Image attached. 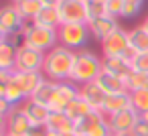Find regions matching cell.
Masks as SVG:
<instances>
[{"label": "cell", "instance_id": "cell-27", "mask_svg": "<svg viewBox=\"0 0 148 136\" xmlns=\"http://www.w3.org/2000/svg\"><path fill=\"white\" fill-rule=\"evenodd\" d=\"M55 85H57V81L45 79V81L39 85V89L33 93V100L49 108V104H51V100H53V93H55Z\"/></svg>", "mask_w": 148, "mask_h": 136}, {"label": "cell", "instance_id": "cell-11", "mask_svg": "<svg viewBox=\"0 0 148 136\" xmlns=\"http://www.w3.org/2000/svg\"><path fill=\"white\" fill-rule=\"evenodd\" d=\"M59 16H61V25L67 23H87V4L81 0H63L57 6Z\"/></svg>", "mask_w": 148, "mask_h": 136}, {"label": "cell", "instance_id": "cell-1", "mask_svg": "<svg viewBox=\"0 0 148 136\" xmlns=\"http://www.w3.org/2000/svg\"><path fill=\"white\" fill-rule=\"evenodd\" d=\"M75 63V51L57 45L45 55V65H43V75L51 81H67L71 77Z\"/></svg>", "mask_w": 148, "mask_h": 136}, {"label": "cell", "instance_id": "cell-37", "mask_svg": "<svg viewBox=\"0 0 148 136\" xmlns=\"http://www.w3.org/2000/svg\"><path fill=\"white\" fill-rule=\"evenodd\" d=\"M140 25H142V27H144V29H146V31H148V14H146V16H144V21H142V23H140Z\"/></svg>", "mask_w": 148, "mask_h": 136}, {"label": "cell", "instance_id": "cell-35", "mask_svg": "<svg viewBox=\"0 0 148 136\" xmlns=\"http://www.w3.org/2000/svg\"><path fill=\"white\" fill-rule=\"evenodd\" d=\"M43 2H45V6H59L63 0H43Z\"/></svg>", "mask_w": 148, "mask_h": 136}, {"label": "cell", "instance_id": "cell-30", "mask_svg": "<svg viewBox=\"0 0 148 136\" xmlns=\"http://www.w3.org/2000/svg\"><path fill=\"white\" fill-rule=\"evenodd\" d=\"M142 8H144V2H140V0H126L122 19H136L142 12Z\"/></svg>", "mask_w": 148, "mask_h": 136}, {"label": "cell", "instance_id": "cell-2", "mask_svg": "<svg viewBox=\"0 0 148 136\" xmlns=\"http://www.w3.org/2000/svg\"><path fill=\"white\" fill-rule=\"evenodd\" d=\"M101 71H103V57H97L89 49H81V51H75V63H73L69 81L81 87L89 81H95Z\"/></svg>", "mask_w": 148, "mask_h": 136}, {"label": "cell", "instance_id": "cell-36", "mask_svg": "<svg viewBox=\"0 0 148 136\" xmlns=\"http://www.w3.org/2000/svg\"><path fill=\"white\" fill-rule=\"evenodd\" d=\"M45 136H63V134H59V132H55V130H47Z\"/></svg>", "mask_w": 148, "mask_h": 136}, {"label": "cell", "instance_id": "cell-21", "mask_svg": "<svg viewBox=\"0 0 148 136\" xmlns=\"http://www.w3.org/2000/svg\"><path fill=\"white\" fill-rule=\"evenodd\" d=\"M16 53L18 45L10 43L8 39H0V69H14L16 67Z\"/></svg>", "mask_w": 148, "mask_h": 136}, {"label": "cell", "instance_id": "cell-40", "mask_svg": "<svg viewBox=\"0 0 148 136\" xmlns=\"http://www.w3.org/2000/svg\"><path fill=\"white\" fill-rule=\"evenodd\" d=\"M63 136H79L77 132H69V134H63Z\"/></svg>", "mask_w": 148, "mask_h": 136}, {"label": "cell", "instance_id": "cell-6", "mask_svg": "<svg viewBox=\"0 0 148 136\" xmlns=\"http://www.w3.org/2000/svg\"><path fill=\"white\" fill-rule=\"evenodd\" d=\"M35 126L31 124V120L27 118V114L23 112L21 106L12 108V112L8 116L2 118V132L4 134H12V136H29L31 130Z\"/></svg>", "mask_w": 148, "mask_h": 136}, {"label": "cell", "instance_id": "cell-24", "mask_svg": "<svg viewBox=\"0 0 148 136\" xmlns=\"http://www.w3.org/2000/svg\"><path fill=\"white\" fill-rule=\"evenodd\" d=\"M10 4H14V8L21 12V16L25 21H35V16L43 10L45 2L43 0H12Z\"/></svg>", "mask_w": 148, "mask_h": 136}, {"label": "cell", "instance_id": "cell-23", "mask_svg": "<svg viewBox=\"0 0 148 136\" xmlns=\"http://www.w3.org/2000/svg\"><path fill=\"white\" fill-rule=\"evenodd\" d=\"M35 25H39V27H45V29H59L61 27V16H59V10H57V6H43V10L35 16V21H33Z\"/></svg>", "mask_w": 148, "mask_h": 136}, {"label": "cell", "instance_id": "cell-29", "mask_svg": "<svg viewBox=\"0 0 148 136\" xmlns=\"http://www.w3.org/2000/svg\"><path fill=\"white\" fill-rule=\"evenodd\" d=\"M132 98V108L142 116L144 112H148V89H138V91H130Z\"/></svg>", "mask_w": 148, "mask_h": 136}, {"label": "cell", "instance_id": "cell-20", "mask_svg": "<svg viewBox=\"0 0 148 136\" xmlns=\"http://www.w3.org/2000/svg\"><path fill=\"white\" fill-rule=\"evenodd\" d=\"M45 128L47 130H55L59 134H69V132H75V122L65 112H51Z\"/></svg>", "mask_w": 148, "mask_h": 136}, {"label": "cell", "instance_id": "cell-17", "mask_svg": "<svg viewBox=\"0 0 148 136\" xmlns=\"http://www.w3.org/2000/svg\"><path fill=\"white\" fill-rule=\"evenodd\" d=\"M103 71L114 73L118 77H122V79H128L130 73L134 71V67H132V61L128 57H124V55H120V57H103Z\"/></svg>", "mask_w": 148, "mask_h": 136}, {"label": "cell", "instance_id": "cell-16", "mask_svg": "<svg viewBox=\"0 0 148 136\" xmlns=\"http://www.w3.org/2000/svg\"><path fill=\"white\" fill-rule=\"evenodd\" d=\"M79 95L93 108V110H103V104H106V98L108 93L101 89V85L97 81H89L85 85L79 87Z\"/></svg>", "mask_w": 148, "mask_h": 136}, {"label": "cell", "instance_id": "cell-10", "mask_svg": "<svg viewBox=\"0 0 148 136\" xmlns=\"http://www.w3.org/2000/svg\"><path fill=\"white\" fill-rule=\"evenodd\" d=\"M45 55L43 51H37L33 47L21 45L16 53V71H43L45 65Z\"/></svg>", "mask_w": 148, "mask_h": 136}, {"label": "cell", "instance_id": "cell-38", "mask_svg": "<svg viewBox=\"0 0 148 136\" xmlns=\"http://www.w3.org/2000/svg\"><path fill=\"white\" fill-rule=\"evenodd\" d=\"M110 136H134V134H132V132H130V134H118V132H112Z\"/></svg>", "mask_w": 148, "mask_h": 136}, {"label": "cell", "instance_id": "cell-22", "mask_svg": "<svg viewBox=\"0 0 148 136\" xmlns=\"http://www.w3.org/2000/svg\"><path fill=\"white\" fill-rule=\"evenodd\" d=\"M128 41H130V49L134 53H146L148 51V31L142 25H136L128 31Z\"/></svg>", "mask_w": 148, "mask_h": 136}, {"label": "cell", "instance_id": "cell-42", "mask_svg": "<svg viewBox=\"0 0 148 136\" xmlns=\"http://www.w3.org/2000/svg\"><path fill=\"white\" fill-rule=\"evenodd\" d=\"M140 2H146V0H140Z\"/></svg>", "mask_w": 148, "mask_h": 136}, {"label": "cell", "instance_id": "cell-15", "mask_svg": "<svg viewBox=\"0 0 148 136\" xmlns=\"http://www.w3.org/2000/svg\"><path fill=\"white\" fill-rule=\"evenodd\" d=\"M21 108H23V112L27 114V118L31 120L33 126H47V120L51 116V110L47 106H43V104L35 102L33 98H29V100L23 102Z\"/></svg>", "mask_w": 148, "mask_h": 136}, {"label": "cell", "instance_id": "cell-41", "mask_svg": "<svg viewBox=\"0 0 148 136\" xmlns=\"http://www.w3.org/2000/svg\"><path fill=\"white\" fill-rule=\"evenodd\" d=\"M2 136H12V134H4V132H2Z\"/></svg>", "mask_w": 148, "mask_h": 136}, {"label": "cell", "instance_id": "cell-31", "mask_svg": "<svg viewBox=\"0 0 148 136\" xmlns=\"http://www.w3.org/2000/svg\"><path fill=\"white\" fill-rule=\"evenodd\" d=\"M124 6H126V0H108V4H106L108 16H112V19H122Z\"/></svg>", "mask_w": 148, "mask_h": 136}, {"label": "cell", "instance_id": "cell-3", "mask_svg": "<svg viewBox=\"0 0 148 136\" xmlns=\"http://www.w3.org/2000/svg\"><path fill=\"white\" fill-rule=\"evenodd\" d=\"M23 45L27 47H33L37 51H43V53H49L51 49H55L59 45V35L55 29H45V27H39L35 25L33 21H27L23 33Z\"/></svg>", "mask_w": 148, "mask_h": 136}, {"label": "cell", "instance_id": "cell-7", "mask_svg": "<svg viewBox=\"0 0 148 136\" xmlns=\"http://www.w3.org/2000/svg\"><path fill=\"white\" fill-rule=\"evenodd\" d=\"M25 25H27V21L21 16V12L14 8V4H6L0 10V39L21 35Z\"/></svg>", "mask_w": 148, "mask_h": 136}, {"label": "cell", "instance_id": "cell-5", "mask_svg": "<svg viewBox=\"0 0 148 136\" xmlns=\"http://www.w3.org/2000/svg\"><path fill=\"white\" fill-rule=\"evenodd\" d=\"M75 132L79 136H110L112 128H110L108 116L101 110H93L91 114L75 122Z\"/></svg>", "mask_w": 148, "mask_h": 136}, {"label": "cell", "instance_id": "cell-34", "mask_svg": "<svg viewBox=\"0 0 148 136\" xmlns=\"http://www.w3.org/2000/svg\"><path fill=\"white\" fill-rule=\"evenodd\" d=\"M132 134H134V136H148V122L140 118V120H138V124L134 126Z\"/></svg>", "mask_w": 148, "mask_h": 136}, {"label": "cell", "instance_id": "cell-28", "mask_svg": "<svg viewBox=\"0 0 148 136\" xmlns=\"http://www.w3.org/2000/svg\"><path fill=\"white\" fill-rule=\"evenodd\" d=\"M128 91H138V89H148V73L142 71H132L130 77L126 79Z\"/></svg>", "mask_w": 148, "mask_h": 136}, {"label": "cell", "instance_id": "cell-12", "mask_svg": "<svg viewBox=\"0 0 148 136\" xmlns=\"http://www.w3.org/2000/svg\"><path fill=\"white\" fill-rule=\"evenodd\" d=\"M138 120H140V114L134 108H128L124 112H118L114 116H108V122H110L112 132H118V134H130L134 130V126L138 124Z\"/></svg>", "mask_w": 148, "mask_h": 136}, {"label": "cell", "instance_id": "cell-8", "mask_svg": "<svg viewBox=\"0 0 148 136\" xmlns=\"http://www.w3.org/2000/svg\"><path fill=\"white\" fill-rule=\"evenodd\" d=\"M130 49V41H128V31L126 29H116L112 35H108L101 43H99V51L101 57H120L126 55V51Z\"/></svg>", "mask_w": 148, "mask_h": 136}, {"label": "cell", "instance_id": "cell-43", "mask_svg": "<svg viewBox=\"0 0 148 136\" xmlns=\"http://www.w3.org/2000/svg\"><path fill=\"white\" fill-rule=\"evenodd\" d=\"M81 2H87V0H81Z\"/></svg>", "mask_w": 148, "mask_h": 136}, {"label": "cell", "instance_id": "cell-32", "mask_svg": "<svg viewBox=\"0 0 148 136\" xmlns=\"http://www.w3.org/2000/svg\"><path fill=\"white\" fill-rule=\"evenodd\" d=\"M87 19L93 21V19H99V16H108V10H106V4H97V2H91L87 0ZM87 21V23H89Z\"/></svg>", "mask_w": 148, "mask_h": 136}, {"label": "cell", "instance_id": "cell-4", "mask_svg": "<svg viewBox=\"0 0 148 136\" xmlns=\"http://www.w3.org/2000/svg\"><path fill=\"white\" fill-rule=\"evenodd\" d=\"M57 35H59V45H63V47H67L71 51L85 49L87 41L91 39L87 23H67V25H61L57 29Z\"/></svg>", "mask_w": 148, "mask_h": 136}, {"label": "cell", "instance_id": "cell-9", "mask_svg": "<svg viewBox=\"0 0 148 136\" xmlns=\"http://www.w3.org/2000/svg\"><path fill=\"white\" fill-rule=\"evenodd\" d=\"M79 95V85H75L73 81H57L55 85V93H53V100L49 104V110L51 112H65L67 106Z\"/></svg>", "mask_w": 148, "mask_h": 136}, {"label": "cell", "instance_id": "cell-18", "mask_svg": "<svg viewBox=\"0 0 148 136\" xmlns=\"http://www.w3.org/2000/svg\"><path fill=\"white\" fill-rule=\"evenodd\" d=\"M95 81L101 85V89H103L108 95L128 91L126 79H122V77H118V75H114V73H108V71H101V73H99V77H97Z\"/></svg>", "mask_w": 148, "mask_h": 136}, {"label": "cell", "instance_id": "cell-25", "mask_svg": "<svg viewBox=\"0 0 148 136\" xmlns=\"http://www.w3.org/2000/svg\"><path fill=\"white\" fill-rule=\"evenodd\" d=\"M0 98L6 100V102H10L14 108H16V106H23V102L29 100V98L23 93V89H21L14 81H10V83H0Z\"/></svg>", "mask_w": 148, "mask_h": 136}, {"label": "cell", "instance_id": "cell-14", "mask_svg": "<svg viewBox=\"0 0 148 136\" xmlns=\"http://www.w3.org/2000/svg\"><path fill=\"white\" fill-rule=\"evenodd\" d=\"M87 27H89L91 39H95L97 43H101L108 35H112L116 29H120V23H118V19H112V16H99V19L89 21Z\"/></svg>", "mask_w": 148, "mask_h": 136}, {"label": "cell", "instance_id": "cell-39", "mask_svg": "<svg viewBox=\"0 0 148 136\" xmlns=\"http://www.w3.org/2000/svg\"><path fill=\"white\" fill-rule=\"evenodd\" d=\"M140 118H142V120H146V122H148V112H144V114H142V116H140Z\"/></svg>", "mask_w": 148, "mask_h": 136}, {"label": "cell", "instance_id": "cell-19", "mask_svg": "<svg viewBox=\"0 0 148 136\" xmlns=\"http://www.w3.org/2000/svg\"><path fill=\"white\" fill-rule=\"evenodd\" d=\"M128 108H132V98H130V91H124V93L108 95L101 112H103L106 116H114V114L124 112V110H128Z\"/></svg>", "mask_w": 148, "mask_h": 136}, {"label": "cell", "instance_id": "cell-13", "mask_svg": "<svg viewBox=\"0 0 148 136\" xmlns=\"http://www.w3.org/2000/svg\"><path fill=\"white\" fill-rule=\"evenodd\" d=\"M47 77L43 75V71H16L12 75V81L23 89V93L27 98H33V93L39 89V85L45 81Z\"/></svg>", "mask_w": 148, "mask_h": 136}, {"label": "cell", "instance_id": "cell-33", "mask_svg": "<svg viewBox=\"0 0 148 136\" xmlns=\"http://www.w3.org/2000/svg\"><path fill=\"white\" fill-rule=\"evenodd\" d=\"M132 67H134V71L148 73V51L146 53H136L132 57Z\"/></svg>", "mask_w": 148, "mask_h": 136}, {"label": "cell", "instance_id": "cell-26", "mask_svg": "<svg viewBox=\"0 0 148 136\" xmlns=\"http://www.w3.org/2000/svg\"><path fill=\"white\" fill-rule=\"evenodd\" d=\"M93 112V108L81 98V95H77L69 106H67V110H65V114L73 120V122H77V120H81V118H85L87 114H91Z\"/></svg>", "mask_w": 148, "mask_h": 136}]
</instances>
